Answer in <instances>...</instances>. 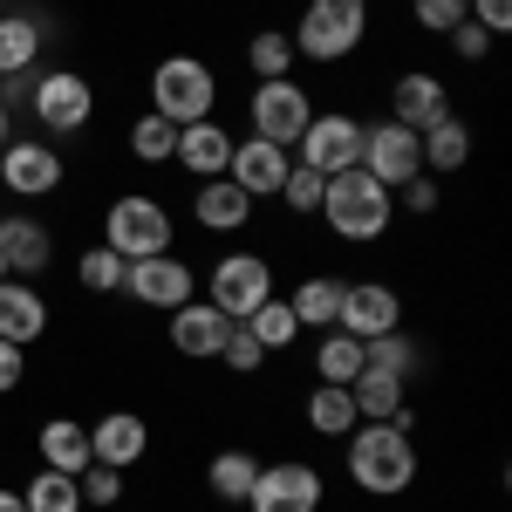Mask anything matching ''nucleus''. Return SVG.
I'll list each match as a JSON object with an SVG mask.
<instances>
[{
    "label": "nucleus",
    "instance_id": "nucleus-31",
    "mask_svg": "<svg viewBox=\"0 0 512 512\" xmlns=\"http://www.w3.org/2000/svg\"><path fill=\"white\" fill-rule=\"evenodd\" d=\"M362 376V342L342 335V328H321V349H315V383H342L349 390Z\"/></svg>",
    "mask_w": 512,
    "mask_h": 512
},
{
    "label": "nucleus",
    "instance_id": "nucleus-28",
    "mask_svg": "<svg viewBox=\"0 0 512 512\" xmlns=\"http://www.w3.org/2000/svg\"><path fill=\"white\" fill-rule=\"evenodd\" d=\"M253 478H260V458L253 451H212V465H205V485H212V499H226V506H246V492H253Z\"/></svg>",
    "mask_w": 512,
    "mask_h": 512
},
{
    "label": "nucleus",
    "instance_id": "nucleus-49",
    "mask_svg": "<svg viewBox=\"0 0 512 512\" xmlns=\"http://www.w3.org/2000/svg\"><path fill=\"white\" fill-rule=\"evenodd\" d=\"M0 14H7V0H0Z\"/></svg>",
    "mask_w": 512,
    "mask_h": 512
},
{
    "label": "nucleus",
    "instance_id": "nucleus-23",
    "mask_svg": "<svg viewBox=\"0 0 512 512\" xmlns=\"http://www.w3.org/2000/svg\"><path fill=\"white\" fill-rule=\"evenodd\" d=\"M417 144H424V171H431V178H444V171H465V164H472V123L451 110V117H437L431 130L417 137Z\"/></svg>",
    "mask_w": 512,
    "mask_h": 512
},
{
    "label": "nucleus",
    "instance_id": "nucleus-13",
    "mask_svg": "<svg viewBox=\"0 0 512 512\" xmlns=\"http://www.w3.org/2000/svg\"><path fill=\"white\" fill-rule=\"evenodd\" d=\"M253 512H321V472L301 465V458H280V465H260L253 492H246Z\"/></svg>",
    "mask_w": 512,
    "mask_h": 512
},
{
    "label": "nucleus",
    "instance_id": "nucleus-44",
    "mask_svg": "<svg viewBox=\"0 0 512 512\" xmlns=\"http://www.w3.org/2000/svg\"><path fill=\"white\" fill-rule=\"evenodd\" d=\"M21 376H28V349L0 342V396H14V390H21Z\"/></svg>",
    "mask_w": 512,
    "mask_h": 512
},
{
    "label": "nucleus",
    "instance_id": "nucleus-32",
    "mask_svg": "<svg viewBox=\"0 0 512 512\" xmlns=\"http://www.w3.org/2000/svg\"><path fill=\"white\" fill-rule=\"evenodd\" d=\"M294 41H287V28H260V35L246 41V69H253V82H280L294 76Z\"/></svg>",
    "mask_w": 512,
    "mask_h": 512
},
{
    "label": "nucleus",
    "instance_id": "nucleus-18",
    "mask_svg": "<svg viewBox=\"0 0 512 512\" xmlns=\"http://www.w3.org/2000/svg\"><path fill=\"white\" fill-rule=\"evenodd\" d=\"M144 451H151V424H144L137 410H110V417H96V424H89V458H96V465L130 472Z\"/></svg>",
    "mask_w": 512,
    "mask_h": 512
},
{
    "label": "nucleus",
    "instance_id": "nucleus-20",
    "mask_svg": "<svg viewBox=\"0 0 512 512\" xmlns=\"http://www.w3.org/2000/svg\"><path fill=\"white\" fill-rule=\"evenodd\" d=\"M0 260H7V274L14 280H41L48 274V260H55V233L41 226V219H0Z\"/></svg>",
    "mask_w": 512,
    "mask_h": 512
},
{
    "label": "nucleus",
    "instance_id": "nucleus-36",
    "mask_svg": "<svg viewBox=\"0 0 512 512\" xmlns=\"http://www.w3.org/2000/svg\"><path fill=\"white\" fill-rule=\"evenodd\" d=\"M123 253H110V246H89L76 260V280H82V294H123Z\"/></svg>",
    "mask_w": 512,
    "mask_h": 512
},
{
    "label": "nucleus",
    "instance_id": "nucleus-48",
    "mask_svg": "<svg viewBox=\"0 0 512 512\" xmlns=\"http://www.w3.org/2000/svg\"><path fill=\"white\" fill-rule=\"evenodd\" d=\"M0 219H7V205H0Z\"/></svg>",
    "mask_w": 512,
    "mask_h": 512
},
{
    "label": "nucleus",
    "instance_id": "nucleus-35",
    "mask_svg": "<svg viewBox=\"0 0 512 512\" xmlns=\"http://www.w3.org/2000/svg\"><path fill=\"white\" fill-rule=\"evenodd\" d=\"M171 151H178V123H164L158 110L130 123V158L137 164H171Z\"/></svg>",
    "mask_w": 512,
    "mask_h": 512
},
{
    "label": "nucleus",
    "instance_id": "nucleus-27",
    "mask_svg": "<svg viewBox=\"0 0 512 512\" xmlns=\"http://www.w3.org/2000/svg\"><path fill=\"white\" fill-rule=\"evenodd\" d=\"M349 396H355V417H362V424H390V417L410 410V383L376 376V369H362V376L349 383Z\"/></svg>",
    "mask_w": 512,
    "mask_h": 512
},
{
    "label": "nucleus",
    "instance_id": "nucleus-39",
    "mask_svg": "<svg viewBox=\"0 0 512 512\" xmlns=\"http://www.w3.org/2000/svg\"><path fill=\"white\" fill-rule=\"evenodd\" d=\"M410 14H417L424 35H451V28L472 14V0H410Z\"/></svg>",
    "mask_w": 512,
    "mask_h": 512
},
{
    "label": "nucleus",
    "instance_id": "nucleus-46",
    "mask_svg": "<svg viewBox=\"0 0 512 512\" xmlns=\"http://www.w3.org/2000/svg\"><path fill=\"white\" fill-rule=\"evenodd\" d=\"M0 144H7V103H0Z\"/></svg>",
    "mask_w": 512,
    "mask_h": 512
},
{
    "label": "nucleus",
    "instance_id": "nucleus-41",
    "mask_svg": "<svg viewBox=\"0 0 512 512\" xmlns=\"http://www.w3.org/2000/svg\"><path fill=\"white\" fill-rule=\"evenodd\" d=\"M437 205H444V192H437L431 171H417L410 185H396V212H417V219H431Z\"/></svg>",
    "mask_w": 512,
    "mask_h": 512
},
{
    "label": "nucleus",
    "instance_id": "nucleus-33",
    "mask_svg": "<svg viewBox=\"0 0 512 512\" xmlns=\"http://www.w3.org/2000/svg\"><path fill=\"white\" fill-rule=\"evenodd\" d=\"M362 369H376V376H396V383H410L417 376V342L390 328V335H376V342H362Z\"/></svg>",
    "mask_w": 512,
    "mask_h": 512
},
{
    "label": "nucleus",
    "instance_id": "nucleus-25",
    "mask_svg": "<svg viewBox=\"0 0 512 512\" xmlns=\"http://www.w3.org/2000/svg\"><path fill=\"white\" fill-rule=\"evenodd\" d=\"M342 294H349V280H335V274H308V280H301V287L287 294V308H294V321H301V335H308V328H335Z\"/></svg>",
    "mask_w": 512,
    "mask_h": 512
},
{
    "label": "nucleus",
    "instance_id": "nucleus-12",
    "mask_svg": "<svg viewBox=\"0 0 512 512\" xmlns=\"http://www.w3.org/2000/svg\"><path fill=\"white\" fill-rule=\"evenodd\" d=\"M362 171L376 178V185H410L417 171H424V144H417V130H403V123H362Z\"/></svg>",
    "mask_w": 512,
    "mask_h": 512
},
{
    "label": "nucleus",
    "instance_id": "nucleus-5",
    "mask_svg": "<svg viewBox=\"0 0 512 512\" xmlns=\"http://www.w3.org/2000/svg\"><path fill=\"white\" fill-rule=\"evenodd\" d=\"M151 110L164 123H205L219 110V76H212V62H198V55H164L158 69H151Z\"/></svg>",
    "mask_w": 512,
    "mask_h": 512
},
{
    "label": "nucleus",
    "instance_id": "nucleus-50",
    "mask_svg": "<svg viewBox=\"0 0 512 512\" xmlns=\"http://www.w3.org/2000/svg\"><path fill=\"white\" fill-rule=\"evenodd\" d=\"M82 512H89V506H82Z\"/></svg>",
    "mask_w": 512,
    "mask_h": 512
},
{
    "label": "nucleus",
    "instance_id": "nucleus-11",
    "mask_svg": "<svg viewBox=\"0 0 512 512\" xmlns=\"http://www.w3.org/2000/svg\"><path fill=\"white\" fill-rule=\"evenodd\" d=\"M123 294H130L137 308H158V315H171V308H185V301L198 294V274H192V260H178V253L130 260V267H123Z\"/></svg>",
    "mask_w": 512,
    "mask_h": 512
},
{
    "label": "nucleus",
    "instance_id": "nucleus-22",
    "mask_svg": "<svg viewBox=\"0 0 512 512\" xmlns=\"http://www.w3.org/2000/svg\"><path fill=\"white\" fill-rule=\"evenodd\" d=\"M192 219L205 233H239V226H253V198L239 192L233 178H205L192 198Z\"/></svg>",
    "mask_w": 512,
    "mask_h": 512
},
{
    "label": "nucleus",
    "instance_id": "nucleus-3",
    "mask_svg": "<svg viewBox=\"0 0 512 512\" xmlns=\"http://www.w3.org/2000/svg\"><path fill=\"white\" fill-rule=\"evenodd\" d=\"M369 35V0H308L301 21L287 28L301 62H349Z\"/></svg>",
    "mask_w": 512,
    "mask_h": 512
},
{
    "label": "nucleus",
    "instance_id": "nucleus-14",
    "mask_svg": "<svg viewBox=\"0 0 512 512\" xmlns=\"http://www.w3.org/2000/svg\"><path fill=\"white\" fill-rule=\"evenodd\" d=\"M335 328H342V335H355V342H376V335L403 328V294H396L390 280H349Z\"/></svg>",
    "mask_w": 512,
    "mask_h": 512
},
{
    "label": "nucleus",
    "instance_id": "nucleus-37",
    "mask_svg": "<svg viewBox=\"0 0 512 512\" xmlns=\"http://www.w3.org/2000/svg\"><path fill=\"white\" fill-rule=\"evenodd\" d=\"M321 192H328V178H321V171H308V164H287V178H280L274 198H287V212H321Z\"/></svg>",
    "mask_w": 512,
    "mask_h": 512
},
{
    "label": "nucleus",
    "instance_id": "nucleus-7",
    "mask_svg": "<svg viewBox=\"0 0 512 512\" xmlns=\"http://www.w3.org/2000/svg\"><path fill=\"white\" fill-rule=\"evenodd\" d=\"M308 117H315V103H308V89H301L294 76L253 82V96H246V137H267V144H280V151L301 144Z\"/></svg>",
    "mask_w": 512,
    "mask_h": 512
},
{
    "label": "nucleus",
    "instance_id": "nucleus-24",
    "mask_svg": "<svg viewBox=\"0 0 512 512\" xmlns=\"http://www.w3.org/2000/svg\"><path fill=\"white\" fill-rule=\"evenodd\" d=\"M41 35H48V21H41V14H0V82L35 69V55L48 48Z\"/></svg>",
    "mask_w": 512,
    "mask_h": 512
},
{
    "label": "nucleus",
    "instance_id": "nucleus-16",
    "mask_svg": "<svg viewBox=\"0 0 512 512\" xmlns=\"http://www.w3.org/2000/svg\"><path fill=\"white\" fill-rule=\"evenodd\" d=\"M226 335H233V321L219 315L205 294H192L185 308H171V349L185 355V362H219Z\"/></svg>",
    "mask_w": 512,
    "mask_h": 512
},
{
    "label": "nucleus",
    "instance_id": "nucleus-45",
    "mask_svg": "<svg viewBox=\"0 0 512 512\" xmlns=\"http://www.w3.org/2000/svg\"><path fill=\"white\" fill-rule=\"evenodd\" d=\"M0 512H28V506H21V492H0Z\"/></svg>",
    "mask_w": 512,
    "mask_h": 512
},
{
    "label": "nucleus",
    "instance_id": "nucleus-38",
    "mask_svg": "<svg viewBox=\"0 0 512 512\" xmlns=\"http://www.w3.org/2000/svg\"><path fill=\"white\" fill-rule=\"evenodd\" d=\"M76 485H82V506H96V512L123 499V472H117V465H96V458L76 472Z\"/></svg>",
    "mask_w": 512,
    "mask_h": 512
},
{
    "label": "nucleus",
    "instance_id": "nucleus-26",
    "mask_svg": "<svg viewBox=\"0 0 512 512\" xmlns=\"http://www.w3.org/2000/svg\"><path fill=\"white\" fill-rule=\"evenodd\" d=\"M35 451L48 472H82L89 465V424H76V417H48L35 431Z\"/></svg>",
    "mask_w": 512,
    "mask_h": 512
},
{
    "label": "nucleus",
    "instance_id": "nucleus-19",
    "mask_svg": "<svg viewBox=\"0 0 512 512\" xmlns=\"http://www.w3.org/2000/svg\"><path fill=\"white\" fill-rule=\"evenodd\" d=\"M287 164H294V158H287L280 144H267V137H239V144H233V164H226V178H233L239 192L260 205V198H274V192H280Z\"/></svg>",
    "mask_w": 512,
    "mask_h": 512
},
{
    "label": "nucleus",
    "instance_id": "nucleus-8",
    "mask_svg": "<svg viewBox=\"0 0 512 512\" xmlns=\"http://www.w3.org/2000/svg\"><path fill=\"white\" fill-rule=\"evenodd\" d=\"M267 294H274V260H260V253H219L205 274V301L226 321H246Z\"/></svg>",
    "mask_w": 512,
    "mask_h": 512
},
{
    "label": "nucleus",
    "instance_id": "nucleus-17",
    "mask_svg": "<svg viewBox=\"0 0 512 512\" xmlns=\"http://www.w3.org/2000/svg\"><path fill=\"white\" fill-rule=\"evenodd\" d=\"M233 144H239V137H233L219 117L185 123V130H178V151H171V164H185V171H192V185H205V178H226Z\"/></svg>",
    "mask_w": 512,
    "mask_h": 512
},
{
    "label": "nucleus",
    "instance_id": "nucleus-6",
    "mask_svg": "<svg viewBox=\"0 0 512 512\" xmlns=\"http://www.w3.org/2000/svg\"><path fill=\"white\" fill-rule=\"evenodd\" d=\"M28 117L48 130V137H76L96 117V82L82 69H48V76L28 82Z\"/></svg>",
    "mask_w": 512,
    "mask_h": 512
},
{
    "label": "nucleus",
    "instance_id": "nucleus-29",
    "mask_svg": "<svg viewBox=\"0 0 512 512\" xmlns=\"http://www.w3.org/2000/svg\"><path fill=\"white\" fill-rule=\"evenodd\" d=\"M239 328H246L267 355H280V349H294V342H301V321H294V308H287V294H267V301L239 321Z\"/></svg>",
    "mask_w": 512,
    "mask_h": 512
},
{
    "label": "nucleus",
    "instance_id": "nucleus-47",
    "mask_svg": "<svg viewBox=\"0 0 512 512\" xmlns=\"http://www.w3.org/2000/svg\"><path fill=\"white\" fill-rule=\"evenodd\" d=\"M0 280H7V260H0Z\"/></svg>",
    "mask_w": 512,
    "mask_h": 512
},
{
    "label": "nucleus",
    "instance_id": "nucleus-4",
    "mask_svg": "<svg viewBox=\"0 0 512 512\" xmlns=\"http://www.w3.org/2000/svg\"><path fill=\"white\" fill-rule=\"evenodd\" d=\"M171 239H178V219H171L164 198L123 192L103 205V246L123 253V260H158V253H171Z\"/></svg>",
    "mask_w": 512,
    "mask_h": 512
},
{
    "label": "nucleus",
    "instance_id": "nucleus-1",
    "mask_svg": "<svg viewBox=\"0 0 512 512\" xmlns=\"http://www.w3.org/2000/svg\"><path fill=\"white\" fill-rule=\"evenodd\" d=\"M342 465H349L355 492L369 499H396L417 485V437H410V410L390 417V424H355L342 437Z\"/></svg>",
    "mask_w": 512,
    "mask_h": 512
},
{
    "label": "nucleus",
    "instance_id": "nucleus-9",
    "mask_svg": "<svg viewBox=\"0 0 512 512\" xmlns=\"http://www.w3.org/2000/svg\"><path fill=\"white\" fill-rule=\"evenodd\" d=\"M287 158L308 164V171H321V178H335V171L362 164V123L342 117V110H315L308 130H301V144H294Z\"/></svg>",
    "mask_w": 512,
    "mask_h": 512
},
{
    "label": "nucleus",
    "instance_id": "nucleus-21",
    "mask_svg": "<svg viewBox=\"0 0 512 512\" xmlns=\"http://www.w3.org/2000/svg\"><path fill=\"white\" fill-rule=\"evenodd\" d=\"M48 335V301H41L35 280H0V342H14V349H28Z\"/></svg>",
    "mask_w": 512,
    "mask_h": 512
},
{
    "label": "nucleus",
    "instance_id": "nucleus-43",
    "mask_svg": "<svg viewBox=\"0 0 512 512\" xmlns=\"http://www.w3.org/2000/svg\"><path fill=\"white\" fill-rule=\"evenodd\" d=\"M472 21H478L492 41H499V35L512 28V0H472Z\"/></svg>",
    "mask_w": 512,
    "mask_h": 512
},
{
    "label": "nucleus",
    "instance_id": "nucleus-42",
    "mask_svg": "<svg viewBox=\"0 0 512 512\" xmlns=\"http://www.w3.org/2000/svg\"><path fill=\"white\" fill-rule=\"evenodd\" d=\"M451 55H458V62H485V55H492V35H485V28H478L472 14H465V21H458V28H451Z\"/></svg>",
    "mask_w": 512,
    "mask_h": 512
},
{
    "label": "nucleus",
    "instance_id": "nucleus-34",
    "mask_svg": "<svg viewBox=\"0 0 512 512\" xmlns=\"http://www.w3.org/2000/svg\"><path fill=\"white\" fill-rule=\"evenodd\" d=\"M21 506L28 512H82L76 472H48V465H41V472L28 478V492H21Z\"/></svg>",
    "mask_w": 512,
    "mask_h": 512
},
{
    "label": "nucleus",
    "instance_id": "nucleus-10",
    "mask_svg": "<svg viewBox=\"0 0 512 512\" xmlns=\"http://www.w3.org/2000/svg\"><path fill=\"white\" fill-rule=\"evenodd\" d=\"M62 178H69V164L48 137H7L0 144V185L14 198H48L62 192Z\"/></svg>",
    "mask_w": 512,
    "mask_h": 512
},
{
    "label": "nucleus",
    "instance_id": "nucleus-15",
    "mask_svg": "<svg viewBox=\"0 0 512 512\" xmlns=\"http://www.w3.org/2000/svg\"><path fill=\"white\" fill-rule=\"evenodd\" d=\"M437 117H451V89H444V76H431V69H403V76L390 82V123H403V130H431Z\"/></svg>",
    "mask_w": 512,
    "mask_h": 512
},
{
    "label": "nucleus",
    "instance_id": "nucleus-2",
    "mask_svg": "<svg viewBox=\"0 0 512 512\" xmlns=\"http://www.w3.org/2000/svg\"><path fill=\"white\" fill-rule=\"evenodd\" d=\"M321 219H328V233H335V239L369 246V239H383L396 226V192H390V185H376L362 164H349V171L328 178V192H321Z\"/></svg>",
    "mask_w": 512,
    "mask_h": 512
},
{
    "label": "nucleus",
    "instance_id": "nucleus-40",
    "mask_svg": "<svg viewBox=\"0 0 512 512\" xmlns=\"http://www.w3.org/2000/svg\"><path fill=\"white\" fill-rule=\"evenodd\" d=\"M219 362H226L233 376H260V362H267V349H260V342H253V335H246V328L233 321V335H226V349H219Z\"/></svg>",
    "mask_w": 512,
    "mask_h": 512
},
{
    "label": "nucleus",
    "instance_id": "nucleus-30",
    "mask_svg": "<svg viewBox=\"0 0 512 512\" xmlns=\"http://www.w3.org/2000/svg\"><path fill=\"white\" fill-rule=\"evenodd\" d=\"M362 417H355V396L342 383H315L308 390V431L315 437H349Z\"/></svg>",
    "mask_w": 512,
    "mask_h": 512
}]
</instances>
